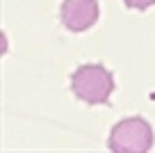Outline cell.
<instances>
[{
	"label": "cell",
	"mask_w": 155,
	"mask_h": 153,
	"mask_svg": "<svg viewBox=\"0 0 155 153\" xmlns=\"http://www.w3.org/2000/svg\"><path fill=\"white\" fill-rule=\"evenodd\" d=\"M71 89L89 105H103L114 91V78L103 64H82L71 76Z\"/></svg>",
	"instance_id": "1"
},
{
	"label": "cell",
	"mask_w": 155,
	"mask_h": 153,
	"mask_svg": "<svg viewBox=\"0 0 155 153\" xmlns=\"http://www.w3.org/2000/svg\"><path fill=\"white\" fill-rule=\"evenodd\" d=\"M98 21L96 0H64L62 2V23L71 32H84Z\"/></svg>",
	"instance_id": "3"
},
{
	"label": "cell",
	"mask_w": 155,
	"mask_h": 153,
	"mask_svg": "<svg viewBox=\"0 0 155 153\" xmlns=\"http://www.w3.org/2000/svg\"><path fill=\"white\" fill-rule=\"evenodd\" d=\"M107 146L114 153H146L153 146V130L141 117L123 119L112 128Z\"/></svg>",
	"instance_id": "2"
},
{
	"label": "cell",
	"mask_w": 155,
	"mask_h": 153,
	"mask_svg": "<svg viewBox=\"0 0 155 153\" xmlns=\"http://www.w3.org/2000/svg\"><path fill=\"white\" fill-rule=\"evenodd\" d=\"M123 2L130 9H148V7L155 5V0H123Z\"/></svg>",
	"instance_id": "4"
}]
</instances>
